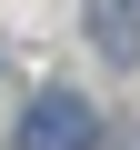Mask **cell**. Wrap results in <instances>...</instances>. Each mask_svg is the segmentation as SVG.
<instances>
[{"label":"cell","instance_id":"1","mask_svg":"<svg viewBox=\"0 0 140 150\" xmlns=\"http://www.w3.org/2000/svg\"><path fill=\"white\" fill-rule=\"evenodd\" d=\"M20 150H100V110H90L80 90H30Z\"/></svg>","mask_w":140,"mask_h":150},{"label":"cell","instance_id":"2","mask_svg":"<svg viewBox=\"0 0 140 150\" xmlns=\"http://www.w3.org/2000/svg\"><path fill=\"white\" fill-rule=\"evenodd\" d=\"M90 50L100 60H140V0H90Z\"/></svg>","mask_w":140,"mask_h":150}]
</instances>
